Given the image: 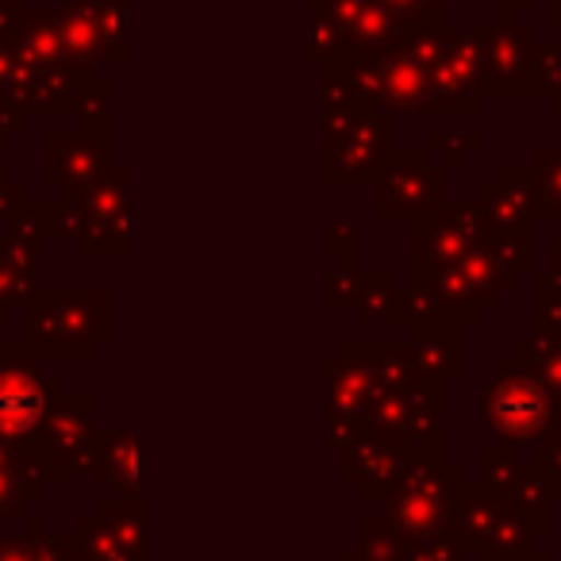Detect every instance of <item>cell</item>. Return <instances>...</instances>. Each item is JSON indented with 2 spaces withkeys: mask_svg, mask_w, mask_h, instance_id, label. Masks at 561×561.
Listing matches in <instances>:
<instances>
[{
  "mask_svg": "<svg viewBox=\"0 0 561 561\" xmlns=\"http://www.w3.org/2000/svg\"><path fill=\"white\" fill-rule=\"evenodd\" d=\"M96 124H81L78 135H47L43 178L47 185L62 188V201H73L108 170V127L93 131Z\"/></svg>",
  "mask_w": 561,
  "mask_h": 561,
  "instance_id": "12",
  "label": "cell"
},
{
  "mask_svg": "<svg viewBox=\"0 0 561 561\" xmlns=\"http://www.w3.org/2000/svg\"><path fill=\"white\" fill-rule=\"evenodd\" d=\"M43 481H73L96 466L101 431L93 427V397H58L39 443L27 446Z\"/></svg>",
  "mask_w": 561,
  "mask_h": 561,
  "instance_id": "5",
  "label": "cell"
},
{
  "mask_svg": "<svg viewBox=\"0 0 561 561\" xmlns=\"http://www.w3.org/2000/svg\"><path fill=\"white\" fill-rule=\"evenodd\" d=\"M553 277H561V239H553Z\"/></svg>",
  "mask_w": 561,
  "mask_h": 561,
  "instance_id": "25",
  "label": "cell"
},
{
  "mask_svg": "<svg viewBox=\"0 0 561 561\" xmlns=\"http://www.w3.org/2000/svg\"><path fill=\"white\" fill-rule=\"evenodd\" d=\"M415 374L423 377H454L461 369V346H458V323L438 320L427 328H415V343L408 346Z\"/></svg>",
  "mask_w": 561,
  "mask_h": 561,
  "instance_id": "18",
  "label": "cell"
},
{
  "mask_svg": "<svg viewBox=\"0 0 561 561\" xmlns=\"http://www.w3.org/2000/svg\"><path fill=\"white\" fill-rule=\"evenodd\" d=\"M73 542L85 561H142V500H96L93 515L78 523Z\"/></svg>",
  "mask_w": 561,
  "mask_h": 561,
  "instance_id": "10",
  "label": "cell"
},
{
  "mask_svg": "<svg viewBox=\"0 0 561 561\" xmlns=\"http://www.w3.org/2000/svg\"><path fill=\"white\" fill-rule=\"evenodd\" d=\"M400 461L404 458L397 454V446H389L385 438L354 435L343 450V477L358 484L362 496H385L389 484L397 481Z\"/></svg>",
  "mask_w": 561,
  "mask_h": 561,
  "instance_id": "14",
  "label": "cell"
},
{
  "mask_svg": "<svg viewBox=\"0 0 561 561\" xmlns=\"http://www.w3.org/2000/svg\"><path fill=\"white\" fill-rule=\"evenodd\" d=\"M43 484L27 446L0 443V515H24L27 500L43 496Z\"/></svg>",
  "mask_w": 561,
  "mask_h": 561,
  "instance_id": "16",
  "label": "cell"
},
{
  "mask_svg": "<svg viewBox=\"0 0 561 561\" xmlns=\"http://www.w3.org/2000/svg\"><path fill=\"white\" fill-rule=\"evenodd\" d=\"M58 397H62L58 377L43 374V366L27 354V346L0 343V443H39Z\"/></svg>",
  "mask_w": 561,
  "mask_h": 561,
  "instance_id": "4",
  "label": "cell"
},
{
  "mask_svg": "<svg viewBox=\"0 0 561 561\" xmlns=\"http://www.w3.org/2000/svg\"><path fill=\"white\" fill-rule=\"evenodd\" d=\"M55 24L66 58H78V62H96L108 55L124 58V4L116 9L112 0H73L70 9H62V16H55Z\"/></svg>",
  "mask_w": 561,
  "mask_h": 561,
  "instance_id": "11",
  "label": "cell"
},
{
  "mask_svg": "<svg viewBox=\"0 0 561 561\" xmlns=\"http://www.w3.org/2000/svg\"><path fill=\"white\" fill-rule=\"evenodd\" d=\"M96 473L127 500H142V438L135 431H104Z\"/></svg>",
  "mask_w": 561,
  "mask_h": 561,
  "instance_id": "15",
  "label": "cell"
},
{
  "mask_svg": "<svg viewBox=\"0 0 561 561\" xmlns=\"http://www.w3.org/2000/svg\"><path fill=\"white\" fill-rule=\"evenodd\" d=\"M484 461V484L496 492H512V484L519 481V466H515V454H512V443H496L481 454Z\"/></svg>",
  "mask_w": 561,
  "mask_h": 561,
  "instance_id": "22",
  "label": "cell"
},
{
  "mask_svg": "<svg viewBox=\"0 0 561 561\" xmlns=\"http://www.w3.org/2000/svg\"><path fill=\"white\" fill-rule=\"evenodd\" d=\"M481 211L489 227L530 231V219L538 216V193L530 170H500L496 185H484Z\"/></svg>",
  "mask_w": 561,
  "mask_h": 561,
  "instance_id": "13",
  "label": "cell"
},
{
  "mask_svg": "<svg viewBox=\"0 0 561 561\" xmlns=\"http://www.w3.org/2000/svg\"><path fill=\"white\" fill-rule=\"evenodd\" d=\"M535 477L553 492V496H561V431H553V435H546L542 443H538Z\"/></svg>",
  "mask_w": 561,
  "mask_h": 561,
  "instance_id": "23",
  "label": "cell"
},
{
  "mask_svg": "<svg viewBox=\"0 0 561 561\" xmlns=\"http://www.w3.org/2000/svg\"><path fill=\"white\" fill-rule=\"evenodd\" d=\"M339 158L351 178H369L389 158V116L358 101L328 108V170Z\"/></svg>",
  "mask_w": 561,
  "mask_h": 561,
  "instance_id": "8",
  "label": "cell"
},
{
  "mask_svg": "<svg viewBox=\"0 0 561 561\" xmlns=\"http://www.w3.org/2000/svg\"><path fill=\"white\" fill-rule=\"evenodd\" d=\"M461 484L458 473L438 461V454L415 450L400 461L397 481L385 492V527L400 542H423L438 538L454 527V507H458Z\"/></svg>",
  "mask_w": 561,
  "mask_h": 561,
  "instance_id": "1",
  "label": "cell"
},
{
  "mask_svg": "<svg viewBox=\"0 0 561 561\" xmlns=\"http://www.w3.org/2000/svg\"><path fill=\"white\" fill-rule=\"evenodd\" d=\"M484 234H489V219H484L481 204H450V208H438L431 216H423L420 227H415V247H412L420 277L466 257L473 247H481Z\"/></svg>",
  "mask_w": 561,
  "mask_h": 561,
  "instance_id": "9",
  "label": "cell"
},
{
  "mask_svg": "<svg viewBox=\"0 0 561 561\" xmlns=\"http://www.w3.org/2000/svg\"><path fill=\"white\" fill-rule=\"evenodd\" d=\"M4 320H9V312H4V308H0V323H4Z\"/></svg>",
  "mask_w": 561,
  "mask_h": 561,
  "instance_id": "26",
  "label": "cell"
},
{
  "mask_svg": "<svg viewBox=\"0 0 561 561\" xmlns=\"http://www.w3.org/2000/svg\"><path fill=\"white\" fill-rule=\"evenodd\" d=\"M66 219L81 254H127V170L104 173L96 185L66 201Z\"/></svg>",
  "mask_w": 561,
  "mask_h": 561,
  "instance_id": "6",
  "label": "cell"
},
{
  "mask_svg": "<svg viewBox=\"0 0 561 561\" xmlns=\"http://www.w3.org/2000/svg\"><path fill=\"white\" fill-rule=\"evenodd\" d=\"M481 420L500 443H542L558 423V408L535 369L519 358L504 362L489 385H484Z\"/></svg>",
  "mask_w": 561,
  "mask_h": 561,
  "instance_id": "3",
  "label": "cell"
},
{
  "mask_svg": "<svg viewBox=\"0 0 561 561\" xmlns=\"http://www.w3.org/2000/svg\"><path fill=\"white\" fill-rule=\"evenodd\" d=\"M0 561H43V546H39V535H0Z\"/></svg>",
  "mask_w": 561,
  "mask_h": 561,
  "instance_id": "24",
  "label": "cell"
},
{
  "mask_svg": "<svg viewBox=\"0 0 561 561\" xmlns=\"http://www.w3.org/2000/svg\"><path fill=\"white\" fill-rule=\"evenodd\" d=\"M535 316H538V335L561 343V277H553V273L535 277Z\"/></svg>",
  "mask_w": 561,
  "mask_h": 561,
  "instance_id": "21",
  "label": "cell"
},
{
  "mask_svg": "<svg viewBox=\"0 0 561 561\" xmlns=\"http://www.w3.org/2000/svg\"><path fill=\"white\" fill-rule=\"evenodd\" d=\"M530 178H535L538 193V216L558 219L561 216V150H538L530 162Z\"/></svg>",
  "mask_w": 561,
  "mask_h": 561,
  "instance_id": "20",
  "label": "cell"
},
{
  "mask_svg": "<svg viewBox=\"0 0 561 561\" xmlns=\"http://www.w3.org/2000/svg\"><path fill=\"white\" fill-rule=\"evenodd\" d=\"M477 62H481V78H504V85L527 78L535 81V55L523 32H484Z\"/></svg>",
  "mask_w": 561,
  "mask_h": 561,
  "instance_id": "17",
  "label": "cell"
},
{
  "mask_svg": "<svg viewBox=\"0 0 561 561\" xmlns=\"http://www.w3.org/2000/svg\"><path fill=\"white\" fill-rule=\"evenodd\" d=\"M35 262H39V250L32 242L16 234L0 239V308L4 312L35 297Z\"/></svg>",
  "mask_w": 561,
  "mask_h": 561,
  "instance_id": "19",
  "label": "cell"
},
{
  "mask_svg": "<svg viewBox=\"0 0 561 561\" xmlns=\"http://www.w3.org/2000/svg\"><path fill=\"white\" fill-rule=\"evenodd\" d=\"M112 293H35L27 300V339L35 354L89 358L108 339Z\"/></svg>",
  "mask_w": 561,
  "mask_h": 561,
  "instance_id": "2",
  "label": "cell"
},
{
  "mask_svg": "<svg viewBox=\"0 0 561 561\" xmlns=\"http://www.w3.org/2000/svg\"><path fill=\"white\" fill-rule=\"evenodd\" d=\"M443 165L431 162L427 150L389 154L377 165V216L381 219H423L446 201Z\"/></svg>",
  "mask_w": 561,
  "mask_h": 561,
  "instance_id": "7",
  "label": "cell"
}]
</instances>
